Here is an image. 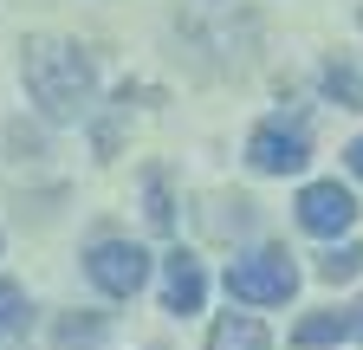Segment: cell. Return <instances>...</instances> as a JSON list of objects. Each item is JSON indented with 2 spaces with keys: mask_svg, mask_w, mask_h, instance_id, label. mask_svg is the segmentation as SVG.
<instances>
[{
  "mask_svg": "<svg viewBox=\"0 0 363 350\" xmlns=\"http://www.w3.org/2000/svg\"><path fill=\"white\" fill-rule=\"evenodd\" d=\"M20 72H26V91L39 104L45 123H78L91 111V91H98V72H91V59L72 46V39H52L39 33L20 46Z\"/></svg>",
  "mask_w": 363,
  "mask_h": 350,
  "instance_id": "1",
  "label": "cell"
},
{
  "mask_svg": "<svg viewBox=\"0 0 363 350\" xmlns=\"http://www.w3.org/2000/svg\"><path fill=\"white\" fill-rule=\"evenodd\" d=\"M292 292H298V266L279 247H259L227 266V298H240V305H286Z\"/></svg>",
  "mask_w": 363,
  "mask_h": 350,
  "instance_id": "2",
  "label": "cell"
},
{
  "mask_svg": "<svg viewBox=\"0 0 363 350\" xmlns=\"http://www.w3.org/2000/svg\"><path fill=\"white\" fill-rule=\"evenodd\" d=\"M84 273H91V286H98L104 298H136L143 279H150V253L136 240H98L84 253Z\"/></svg>",
  "mask_w": 363,
  "mask_h": 350,
  "instance_id": "3",
  "label": "cell"
},
{
  "mask_svg": "<svg viewBox=\"0 0 363 350\" xmlns=\"http://www.w3.org/2000/svg\"><path fill=\"white\" fill-rule=\"evenodd\" d=\"M247 162L259 175H298L311 162V143H305V130H292V123H259L247 137Z\"/></svg>",
  "mask_w": 363,
  "mask_h": 350,
  "instance_id": "4",
  "label": "cell"
},
{
  "mask_svg": "<svg viewBox=\"0 0 363 350\" xmlns=\"http://www.w3.org/2000/svg\"><path fill=\"white\" fill-rule=\"evenodd\" d=\"M350 221H357V195H350V188H337V182H311V188H298V227H305V234L337 240Z\"/></svg>",
  "mask_w": 363,
  "mask_h": 350,
  "instance_id": "5",
  "label": "cell"
},
{
  "mask_svg": "<svg viewBox=\"0 0 363 350\" xmlns=\"http://www.w3.org/2000/svg\"><path fill=\"white\" fill-rule=\"evenodd\" d=\"M201 298H208L201 259L195 253H169V266H162V305H169L175 318H189V312H201Z\"/></svg>",
  "mask_w": 363,
  "mask_h": 350,
  "instance_id": "6",
  "label": "cell"
},
{
  "mask_svg": "<svg viewBox=\"0 0 363 350\" xmlns=\"http://www.w3.org/2000/svg\"><path fill=\"white\" fill-rule=\"evenodd\" d=\"M208 350H272V337H266V324H259V318H247V312H227V318H214Z\"/></svg>",
  "mask_w": 363,
  "mask_h": 350,
  "instance_id": "7",
  "label": "cell"
},
{
  "mask_svg": "<svg viewBox=\"0 0 363 350\" xmlns=\"http://www.w3.org/2000/svg\"><path fill=\"white\" fill-rule=\"evenodd\" d=\"M344 337H357V318H350V312H311V318H298V331H292L298 350H325V344H344Z\"/></svg>",
  "mask_w": 363,
  "mask_h": 350,
  "instance_id": "8",
  "label": "cell"
},
{
  "mask_svg": "<svg viewBox=\"0 0 363 350\" xmlns=\"http://www.w3.org/2000/svg\"><path fill=\"white\" fill-rule=\"evenodd\" d=\"M325 98H331L337 111H363V72L344 65V59H331V65H325Z\"/></svg>",
  "mask_w": 363,
  "mask_h": 350,
  "instance_id": "9",
  "label": "cell"
},
{
  "mask_svg": "<svg viewBox=\"0 0 363 350\" xmlns=\"http://www.w3.org/2000/svg\"><path fill=\"white\" fill-rule=\"evenodd\" d=\"M143 214H150V227H156V234L175 227V208H169V182H162V169L143 175Z\"/></svg>",
  "mask_w": 363,
  "mask_h": 350,
  "instance_id": "10",
  "label": "cell"
},
{
  "mask_svg": "<svg viewBox=\"0 0 363 350\" xmlns=\"http://www.w3.org/2000/svg\"><path fill=\"white\" fill-rule=\"evenodd\" d=\"M357 273H363V247H331L325 259H318V279H325V286H344Z\"/></svg>",
  "mask_w": 363,
  "mask_h": 350,
  "instance_id": "11",
  "label": "cell"
},
{
  "mask_svg": "<svg viewBox=\"0 0 363 350\" xmlns=\"http://www.w3.org/2000/svg\"><path fill=\"white\" fill-rule=\"evenodd\" d=\"M20 324H26V286L0 279V337H7V331H20Z\"/></svg>",
  "mask_w": 363,
  "mask_h": 350,
  "instance_id": "12",
  "label": "cell"
},
{
  "mask_svg": "<svg viewBox=\"0 0 363 350\" xmlns=\"http://www.w3.org/2000/svg\"><path fill=\"white\" fill-rule=\"evenodd\" d=\"M98 331H104V318H65L59 324V350H78V344H91Z\"/></svg>",
  "mask_w": 363,
  "mask_h": 350,
  "instance_id": "13",
  "label": "cell"
},
{
  "mask_svg": "<svg viewBox=\"0 0 363 350\" xmlns=\"http://www.w3.org/2000/svg\"><path fill=\"white\" fill-rule=\"evenodd\" d=\"M344 162H350V175H357V182H363V137H357V143L344 149Z\"/></svg>",
  "mask_w": 363,
  "mask_h": 350,
  "instance_id": "14",
  "label": "cell"
},
{
  "mask_svg": "<svg viewBox=\"0 0 363 350\" xmlns=\"http://www.w3.org/2000/svg\"><path fill=\"white\" fill-rule=\"evenodd\" d=\"M350 318H357V344H363V305H357V312H350Z\"/></svg>",
  "mask_w": 363,
  "mask_h": 350,
  "instance_id": "15",
  "label": "cell"
}]
</instances>
